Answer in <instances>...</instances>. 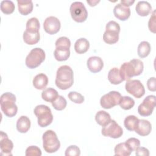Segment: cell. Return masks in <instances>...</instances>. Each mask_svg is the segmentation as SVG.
<instances>
[{"instance_id":"ab89813d","label":"cell","mask_w":156,"mask_h":156,"mask_svg":"<svg viewBox=\"0 0 156 156\" xmlns=\"http://www.w3.org/2000/svg\"><path fill=\"white\" fill-rule=\"evenodd\" d=\"M66 156H79L80 155V149L76 145H71L65 151Z\"/></svg>"},{"instance_id":"d6986e66","label":"cell","mask_w":156,"mask_h":156,"mask_svg":"<svg viewBox=\"0 0 156 156\" xmlns=\"http://www.w3.org/2000/svg\"><path fill=\"white\" fill-rule=\"evenodd\" d=\"M152 6L147 1H138L135 7V10L137 14L141 16H147L151 12Z\"/></svg>"},{"instance_id":"4316f807","label":"cell","mask_w":156,"mask_h":156,"mask_svg":"<svg viewBox=\"0 0 156 156\" xmlns=\"http://www.w3.org/2000/svg\"><path fill=\"white\" fill-rule=\"evenodd\" d=\"M54 55L57 61H65L68 60L70 56V50L69 49L55 48L54 52Z\"/></svg>"},{"instance_id":"9c48e42d","label":"cell","mask_w":156,"mask_h":156,"mask_svg":"<svg viewBox=\"0 0 156 156\" xmlns=\"http://www.w3.org/2000/svg\"><path fill=\"white\" fill-rule=\"evenodd\" d=\"M101 132L104 136L116 139L122 135L123 130L114 119H111L107 125L102 127Z\"/></svg>"},{"instance_id":"d590c367","label":"cell","mask_w":156,"mask_h":156,"mask_svg":"<svg viewBox=\"0 0 156 156\" xmlns=\"http://www.w3.org/2000/svg\"><path fill=\"white\" fill-rule=\"evenodd\" d=\"M68 97L72 102L76 104H80L84 101V97L76 91H70L68 94Z\"/></svg>"},{"instance_id":"f546056e","label":"cell","mask_w":156,"mask_h":156,"mask_svg":"<svg viewBox=\"0 0 156 156\" xmlns=\"http://www.w3.org/2000/svg\"><path fill=\"white\" fill-rule=\"evenodd\" d=\"M40 23L37 18L33 17L29 19L26 23V30L30 32H39Z\"/></svg>"},{"instance_id":"44dd1931","label":"cell","mask_w":156,"mask_h":156,"mask_svg":"<svg viewBox=\"0 0 156 156\" xmlns=\"http://www.w3.org/2000/svg\"><path fill=\"white\" fill-rule=\"evenodd\" d=\"M30 121L26 116H20L16 122V129L20 133H26L30 129Z\"/></svg>"},{"instance_id":"cb8c5ba5","label":"cell","mask_w":156,"mask_h":156,"mask_svg":"<svg viewBox=\"0 0 156 156\" xmlns=\"http://www.w3.org/2000/svg\"><path fill=\"white\" fill-rule=\"evenodd\" d=\"M108 80L113 85H118L123 82L120 75L119 69L115 67L111 69L108 73Z\"/></svg>"},{"instance_id":"7402d4cb","label":"cell","mask_w":156,"mask_h":156,"mask_svg":"<svg viewBox=\"0 0 156 156\" xmlns=\"http://www.w3.org/2000/svg\"><path fill=\"white\" fill-rule=\"evenodd\" d=\"M74 50L79 54L85 53L90 48V43L85 38H80L74 43Z\"/></svg>"},{"instance_id":"836d02e7","label":"cell","mask_w":156,"mask_h":156,"mask_svg":"<svg viewBox=\"0 0 156 156\" xmlns=\"http://www.w3.org/2000/svg\"><path fill=\"white\" fill-rule=\"evenodd\" d=\"M52 107L57 110H63L65 109L67 105L66 99L62 96L58 95L57 98L51 103Z\"/></svg>"},{"instance_id":"30bf717a","label":"cell","mask_w":156,"mask_h":156,"mask_svg":"<svg viewBox=\"0 0 156 156\" xmlns=\"http://www.w3.org/2000/svg\"><path fill=\"white\" fill-rule=\"evenodd\" d=\"M125 88L127 93L132 94L136 98H141L145 93V89L143 85L139 80H126Z\"/></svg>"},{"instance_id":"4fadbf2b","label":"cell","mask_w":156,"mask_h":156,"mask_svg":"<svg viewBox=\"0 0 156 156\" xmlns=\"http://www.w3.org/2000/svg\"><path fill=\"white\" fill-rule=\"evenodd\" d=\"M0 148L1 154L4 155H12V151L13 148L12 141L9 139L7 135L3 131H1L0 135Z\"/></svg>"},{"instance_id":"ffe728a7","label":"cell","mask_w":156,"mask_h":156,"mask_svg":"<svg viewBox=\"0 0 156 156\" xmlns=\"http://www.w3.org/2000/svg\"><path fill=\"white\" fill-rule=\"evenodd\" d=\"M19 12L23 15H27L33 10V2L32 1H17Z\"/></svg>"},{"instance_id":"9a60e30c","label":"cell","mask_w":156,"mask_h":156,"mask_svg":"<svg viewBox=\"0 0 156 156\" xmlns=\"http://www.w3.org/2000/svg\"><path fill=\"white\" fill-rule=\"evenodd\" d=\"M87 65L88 69L93 73H96L102 70L104 67L102 59L98 56H92L88 58Z\"/></svg>"},{"instance_id":"83f0119b","label":"cell","mask_w":156,"mask_h":156,"mask_svg":"<svg viewBox=\"0 0 156 156\" xmlns=\"http://www.w3.org/2000/svg\"><path fill=\"white\" fill-rule=\"evenodd\" d=\"M115 155L119 156H129L132 151L125 143H120L118 144L115 149Z\"/></svg>"},{"instance_id":"2e32d148","label":"cell","mask_w":156,"mask_h":156,"mask_svg":"<svg viewBox=\"0 0 156 156\" xmlns=\"http://www.w3.org/2000/svg\"><path fill=\"white\" fill-rule=\"evenodd\" d=\"M152 130V125L151 122L146 119H138L135 131L139 135L145 136L148 135Z\"/></svg>"},{"instance_id":"5b68a950","label":"cell","mask_w":156,"mask_h":156,"mask_svg":"<svg viewBox=\"0 0 156 156\" xmlns=\"http://www.w3.org/2000/svg\"><path fill=\"white\" fill-rule=\"evenodd\" d=\"M120 26L115 21H110L105 26V31L103 35V40L108 44H113L118 42Z\"/></svg>"},{"instance_id":"7c38bea8","label":"cell","mask_w":156,"mask_h":156,"mask_svg":"<svg viewBox=\"0 0 156 156\" xmlns=\"http://www.w3.org/2000/svg\"><path fill=\"white\" fill-rule=\"evenodd\" d=\"M60 27L61 24L59 20L53 16L47 17L43 23L44 31L50 35L57 34L60 30Z\"/></svg>"},{"instance_id":"7a4b0ae2","label":"cell","mask_w":156,"mask_h":156,"mask_svg":"<svg viewBox=\"0 0 156 156\" xmlns=\"http://www.w3.org/2000/svg\"><path fill=\"white\" fill-rule=\"evenodd\" d=\"M15 102L16 97L12 93L6 92L1 96V108L4 114L7 117L12 118L16 115L18 107Z\"/></svg>"},{"instance_id":"8d00e7d4","label":"cell","mask_w":156,"mask_h":156,"mask_svg":"<svg viewBox=\"0 0 156 156\" xmlns=\"http://www.w3.org/2000/svg\"><path fill=\"white\" fill-rule=\"evenodd\" d=\"M126 143L132 151H135L140 146V141L136 138H130L126 140Z\"/></svg>"},{"instance_id":"3957f363","label":"cell","mask_w":156,"mask_h":156,"mask_svg":"<svg viewBox=\"0 0 156 156\" xmlns=\"http://www.w3.org/2000/svg\"><path fill=\"white\" fill-rule=\"evenodd\" d=\"M43 147L48 153L57 152L60 147V143L57 138V134L52 130H48L43 134Z\"/></svg>"},{"instance_id":"52a82bcc","label":"cell","mask_w":156,"mask_h":156,"mask_svg":"<svg viewBox=\"0 0 156 156\" xmlns=\"http://www.w3.org/2000/svg\"><path fill=\"white\" fill-rule=\"evenodd\" d=\"M69 11L71 18L77 23L84 22L88 17V12L82 2L76 1L71 4Z\"/></svg>"},{"instance_id":"74e56055","label":"cell","mask_w":156,"mask_h":156,"mask_svg":"<svg viewBox=\"0 0 156 156\" xmlns=\"http://www.w3.org/2000/svg\"><path fill=\"white\" fill-rule=\"evenodd\" d=\"M130 62H132V63L133 64L135 68L136 76H140L143 73V69H144V65L143 62L137 58L132 59L130 60Z\"/></svg>"},{"instance_id":"277c9868","label":"cell","mask_w":156,"mask_h":156,"mask_svg":"<svg viewBox=\"0 0 156 156\" xmlns=\"http://www.w3.org/2000/svg\"><path fill=\"white\" fill-rule=\"evenodd\" d=\"M35 115L38 119V124L41 127H45L50 125L53 121V115L51 108L45 105H38L34 110Z\"/></svg>"},{"instance_id":"d6a6232c","label":"cell","mask_w":156,"mask_h":156,"mask_svg":"<svg viewBox=\"0 0 156 156\" xmlns=\"http://www.w3.org/2000/svg\"><path fill=\"white\" fill-rule=\"evenodd\" d=\"M15 4L12 1H2L1 2V10L5 15L12 13L15 10Z\"/></svg>"},{"instance_id":"60d3db41","label":"cell","mask_w":156,"mask_h":156,"mask_svg":"<svg viewBox=\"0 0 156 156\" xmlns=\"http://www.w3.org/2000/svg\"><path fill=\"white\" fill-rule=\"evenodd\" d=\"M148 28L152 33H155V10L152 12V15L148 22Z\"/></svg>"},{"instance_id":"4dcf8cb0","label":"cell","mask_w":156,"mask_h":156,"mask_svg":"<svg viewBox=\"0 0 156 156\" xmlns=\"http://www.w3.org/2000/svg\"><path fill=\"white\" fill-rule=\"evenodd\" d=\"M138 118L134 115H129L125 118L124 125L126 129L129 131H133L138 121Z\"/></svg>"},{"instance_id":"f1b7e54d","label":"cell","mask_w":156,"mask_h":156,"mask_svg":"<svg viewBox=\"0 0 156 156\" xmlns=\"http://www.w3.org/2000/svg\"><path fill=\"white\" fill-rule=\"evenodd\" d=\"M151 52V45L146 41H141L138 46V55L140 58L146 57Z\"/></svg>"},{"instance_id":"b9f144b4","label":"cell","mask_w":156,"mask_h":156,"mask_svg":"<svg viewBox=\"0 0 156 156\" xmlns=\"http://www.w3.org/2000/svg\"><path fill=\"white\" fill-rule=\"evenodd\" d=\"M147 86L149 90L151 91H155L156 86H155V77H152L149 78L147 81Z\"/></svg>"},{"instance_id":"1f68e13d","label":"cell","mask_w":156,"mask_h":156,"mask_svg":"<svg viewBox=\"0 0 156 156\" xmlns=\"http://www.w3.org/2000/svg\"><path fill=\"white\" fill-rule=\"evenodd\" d=\"M118 105L124 110H130L134 106L135 101L133 98L127 96H121Z\"/></svg>"},{"instance_id":"d4e9b609","label":"cell","mask_w":156,"mask_h":156,"mask_svg":"<svg viewBox=\"0 0 156 156\" xmlns=\"http://www.w3.org/2000/svg\"><path fill=\"white\" fill-rule=\"evenodd\" d=\"M58 96V92L56 90L52 88H47L44 89L41 93L42 99L48 102H52Z\"/></svg>"},{"instance_id":"f35d334b","label":"cell","mask_w":156,"mask_h":156,"mask_svg":"<svg viewBox=\"0 0 156 156\" xmlns=\"http://www.w3.org/2000/svg\"><path fill=\"white\" fill-rule=\"evenodd\" d=\"M25 155L26 156H40L41 155V151L38 147L30 146L26 149Z\"/></svg>"},{"instance_id":"7bdbcfd3","label":"cell","mask_w":156,"mask_h":156,"mask_svg":"<svg viewBox=\"0 0 156 156\" xmlns=\"http://www.w3.org/2000/svg\"><path fill=\"white\" fill-rule=\"evenodd\" d=\"M135 155L138 156H149V150L144 147H139L135 151Z\"/></svg>"},{"instance_id":"e0dca14e","label":"cell","mask_w":156,"mask_h":156,"mask_svg":"<svg viewBox=\"0 0 156 156\" xmlns=\"http://www.w3.org/2000/svg\"><path fill=\"white\" fill-rule=\"evenodd\" d=\"M115 16L121 21L127 20L130 16V9L121 4H118L113 9Z\"/></svg>"},{"instance_id":"484cf974","label":"cell","mask_w":156,"mask_h":156,"mask_svg":"<svg viewBox=\"0 0 156 156\" xmlns=\"http://www.w3.org/2000/svg\"><path fill=\"white\" fill-rule=\"evenodd\" d=\"M95 120L99 125L103 127L107 125L110 121L111 117L108 113L104 110H100L96 113Z\"/></svg>"},{"instance_id":"8fae6325","label":"cell","mask_w":156,"mask_h":156,"mask_svg":"<svg viewBox=\"0 0 156 156\" xmlns=\"http://www.w3.org/2000/svg\"><path fill=\"white\" fill-rule=\"evenodd\" d=\"M155 104V96H147L143 99V102L140 104L138 107V112L139 115L142 116H150L153 112Z\"/></svg>"},{"instance_id":"6da1fadb","label":"cell","mask_w":156,"mask_h":156,"mask_svg":"<svg viewBox=\"0 0 156 156\" xmlns=\"http://www.w3.org/2000/svg\"><path fill=\"white\" fill-rule=\"evenodd\" d=\"M56 86L60 90L69 88L74 83V74L72 68L68 65H63L58 68L55 80Z\"/></svg>"},{"instance_id":"ba28073f","label":"cell","mask_w":156,"mask_h":156,"mask_svg":"<svg viewBox=\"0 0 156 156\" xmlns=\"http://www.w3.org/2000/svg\"><path fill=\"white\" fill-rule=\"evenodd\" d=\"M121 95L116 91H111L102 96L100 99L101 107L105 109H110L119 104Z\"/></svg>"},{"instance_id":"f6af8a7d","label":"cell","mask_w":156,"mask_h":156,"mask_svg":"<svg viewBox=\"0 0 156 156\" xmlns=\"http://www.w3.org/2000/svg\"><path fill=\"white\" fill-rule=\"evenodd\" d=\"M100 2V1H96V0H93V1H87V2L91 6V7H94L97 4H98Z\"/></svg>"},{"instance_id":"603a6c76","label":"cell","mask_w":156,"mask_h":156,"mask_svg":"<svg viewBox=\"0 0 156 156\" xmlns=\"http://www.w3.org/2000/svg\"><path fill=\"white\" fill-rule=\"evenodd\" d=\"M40 38V35L39 32H30L25 30L23 33V40L27 44H35L39 41Z\"/></svg>"},{"instance_id":"ee69618b","label":"cell","mask_w":156,"mask_h":156,"mask_svg":"<svg viewBox=\"0 0 156 156\" xmlns=\"http://www.w3.org/2000/svg\"><path fill=\"white\" fill-rule=\"evenodd\" d=\"M135 2V1H130V0H126V1H121V3L122 5L126 6V7H130L131 6L133 3Z\"/></svg>"},{"instance_id":"ac0fdd59","label":"cell","mask_w":156,"mask_h":156,"mask_svg":"<svg viewBox=\"0 0 156 156\" xmlns=\"http://www.w3.org/2000/svg\"><path fill=\"white\" fill-rule=\"evenodd\" d=\"M32 83L36 89L44 90L48 83V77L46 74L40 73L34 77Z\"/></svg>"},{"instance_id":"8992f818","label":"cell","mask_w":156,"mask_h":156,"mask_svg":"<svg viewBox=\"0 0 156 156\" xmlns=\"http://www.w3.org/2000/svg\"><path fill=\"white\" fill-rule=\"evenodd\" d=\"M45 52L41 48H34L30 51L26 58V65L30 69L36 68L45 60Z\"/></svg>"},{"instance_id":"e575fe53","label":"cell","mask_w":156,"mask_h":156,"mask_svg":"<svg viewBox=\"0 0 156 156\" xmlns=\"http://www.w3.org/2000/svg\"><path fill=\"white\" fill-rule=\"evenodd\" d=\"M55 48L69 49L71 46L70 40L66 37H59L55 41Z\"/></svg>"},{"instance_id":"5bb4252c","label":"cell","mask_w":156,"mask_h":156,"mask_svg":"<svg viewBox=\"0 0 156 156\" xmlns=\"http://www.w3.org/2000/svg\"><path fill=\"white\" fill-rule=\"evenodd\" d=\"M119 73L123 81L130 80L132 77L136 76L135 68L130 61L122 64L119 69Z\"/></svg>"}]
</instances>
